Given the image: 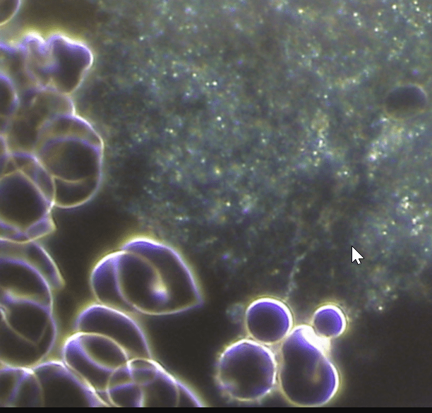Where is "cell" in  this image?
<instances>
[{
	"label": "cell",
	"mask_w": 432,
	"mask_h": 413,
	"mask_svg": "<svg viewBox=\"0 0 432 413\" xmlns=\"http://www.w3.org/2000/svg\"><path fill=\"white\" fill-rule=\"evenodd\" d=\"M103 303L131 315L162 316L202 303L199 287L183 260L163 249L114 253L102 289Z\"/></svg>",
	"instance_id": "1"
},
{
	"label": "cell",
	"mask_w": 432,
	"mask_h": 413,
	"mask_svg": "<svg viewBox=\"0 0 432 413\" xmlns=\"http://www.w3.org/2000/svg\"><path fill=\"white\" fill-rule=\"evenodd\" d=\"M277 385L291 404L316 407L330 402L340 385V376L330 357V340L310 325L294 326L280 344Z\"/></svg>",
	"instance_id": "2"
},
{
	"label": "cell",
	"mask_w": 432,
	"mask_h": 413,
	"mask_svg": "<svg viewBox=\"0 0 432 413\" xmlns=\"http://www.w3.org/2000/svg\"><path fill=\"white\" fill-rule=\"evenodd\" d=\"M53 298L1 292V363L31 367L53 349Z\"/></svg>",
	"instance_id": "3"
},
{
	"label": "cell",
	"mask_w": 432,
	"mask_h": 413,
	"mask_svg": "<svg viewBox=\"0 0 432 413\" xmlns=\"http://www.w3.org/2000/svg\"><path fill=\"white\" fill-rule=\"evenodd\" d=\"M215 378L222 392L234 400H260L277 384V356L270 347L248 337L236 340L220 354Z\"/></svg>",
	"instance_id": "4"
},
{
	"label": "cell",
	"mask_w": 432,
	"mask_h": 413,
	"mask_svg": "<svg viewBox=\"0 0 432 413\" xmlns=\"http://www.w3.org/2000/svg\"><path fill=\"white\" fill-rule=\"evenodd\" d=\"M62 356L102 399L112 374L134 359L121 343L96 331H75L66 340Z\"/></svg>",
	"instance_id": "5"
},
{
	"label": "cell",
	"mask_w": 432,
	"mask_h": 413,
	"mask_svg": "<svg viewBox=\"0 0 432 413\" xmlns=\"http://www.w3.org/2000/svg\"><path fill=\"white\" fill-rule=\"evenodd\" d=\"M124 388L137 407H202L196 395L152 358H136L124 367Z\"/></svg>",
	"instance_id": "6"
},
{
	"label": "cell",
	"mask_w": 432,
	"mask_h": 413,
	"mask_svg": "<svg viewBox=\"0 0 432 413\" xmlns=\"http://www.w3.org/2000/svg\"><path fill=\"white\" fill-rule=\"evenodd\" d=\"M32 368L37 379L41 407H109L64 361H42Z\"/></svg>",
	"instance_id": "7"
},
{
	"label": "cell",
	"mask_w": 432,
	"mask_h": 413,
	"mask_svg": "<svg viewBox=\"0 0 432 413\" xmlns=\"http://www.w3.org/2000/svg\"><path fill=\"white\" fill-rule=\"evenodd\" d=\"M75 331H96L121 343L136 358H152L146 333L135 316L95 302L78 315ZM153 359V358H152Z\"/></svg>",
	"instance_id": "8"
},
{
	"label": "cell",
	"mask_w": 432,
	"mask_h": 413,
	"mask_svg": "<svg viewBox=\"0 0 432 413\" xmlns=\"http://www.w3.org/2000/svg\"><path fill=\"white\" fill-rule=\"evenodd\" d=\"M244 320L248 337L268 347L280 344L294 326L290 308L271 297L252 301L246 308Z\"/></svg>",
	"instance_id": "9"
},
{
	"label": "cell",
	"mask_w": 432,
	"mask_h": 413,
	"mask_svg": "<svg viewBox=\"0 0 432 413\" xmlns=\"http://www.w3.org/2000/svg\"><path fill=\"white\" fill-rule=\"evenodd\" d=\"M310 325L317 335L330 340L340 337L345 332L347 321L340 306L326 304L313 312Z\"/></svg>",
	"instance_id": "10"
}]
</instances>
